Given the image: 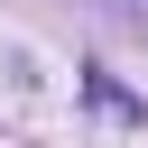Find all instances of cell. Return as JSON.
Wrapping results in <instances>:
<instances>
[{"label":"cell","mask_w":148,"mask_h":148,"mask_svg":"<svg viewBox=\"0 0 148 148\" xmlns=\"http://www.w3.org/2000/svg\"><path fill=\"white\" fill-rule=\"evenodd\" d=\"M83 102H92V111H111V120H148V102H139V92H120V83H111L102 65L83 74Z\"/></svg>","instance_id":"1"}]
</instances>
